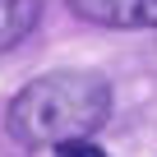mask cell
<instances>
[{
    "mask_svg": "<svg viewBox=\"0 0 157 157\" xmlns=\"http://www.w3.org/2000/svg\"><path fill=\"white\" fill-rule=\"evenodd\" d=\"M42 23V0H0V56Z\"/></svg>",
    "mask_w": 157,
    "mask_h": 157,
    "instance_id": "3",
    "label": "cell"
},
{
    "mask_svg": "<svg viewBox=\"0 0 157 157\" xmlns=\"http://www.w3.org/2000/svg\"><path fill=\"white\" fill-rule=\"evenodd\" d=\"M69 10L97 28H120V33L157 28V0H69Z\"/></svg>",
    "mask_w": 157,
    "mask_h": 157,
    "instance_id": "2",
    "label": "cell"
},
{
    "mask_svg": "<svg viewBox=\"0 0 157 157\" xmlns=\"http://www.w3.org/2000/svg\"><path fill=\"white\" fill-rule=\"evenodd\" d=\"M111 116V83L93 69H51L23 83L5 111L10 134L23 148H60L88 139Z\"/></svg>",
    "mask_w": 157,
    "mask_h": 157,
    "instance_id": "1",
    "label": "cell"
},
{
    "mask_svg": "<svg viewBox=\"0 0 157 157\" xmlns=\"http://www.w3.org/2000/svg\"><path fill=\"white\" fill-rule=\"evenodd\" d=\"M56 157H106L93 139H69V143H60L56 148Z\"/></svg>",
    "mask_w": 157,
    "mask_h": 157,
    "instance_id": "4",
    "label": "cell"
}]
</instances>
